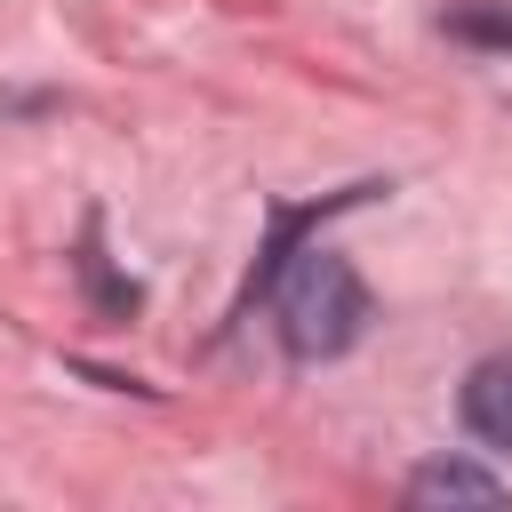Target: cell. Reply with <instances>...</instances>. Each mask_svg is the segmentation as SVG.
Segmentation results:
<instances>
[{
    "label": "cell",
    "instance_id": "obj_1",
    "mask_svg": "<svg viewBox=\"0 0 512 512\" xmlns=\"http://www.w3.org/2000/svg\"><path fill=\"white\" fill-rule=\"evenodd\" d=\"M272 304H280V344L296 360H336L360 344L368 328V288L360 272L336 256V248H288L280 272H272Z\"/></svg>",
    "mask_w": 512,
    "mask_h": 512
},
{
    "label": "cell",
    "instance_id": "obj_2",
    "mask_svg": "<svg viewBox=\"0 0 512 512\" xmlns=\"http://www.w3.org/2000/svg\"><path fill=\"white\" fill-rule=\"evenodd\" d=\"M408 504L416 512H448V504H504V480L496 472H480V464H464V456H432L416 480H408Z\"/></svg>",
    "mask_w": 512,
    "mask_h": 512
},
{
    "label": "cell",
    "instance_id": "obj_3",
    "mask_svg": "<svg viewBox=\"0 0 512 512\" xmlns=\"http://www.w3.org/2000/svg\"><path fill=\"white\" fill-rule=\"evenodd\" d=\"M464 424H472V440L512 448V352H496L464 376Z\"/></svg>",
    "mask_w": 512,
    "mask_h": 512
},
{
    "label": "cell",
    "instance_id": "obj_4",
    "mask_svg": "<svg viewBox=\"0 0 512 512\" xmlns=\"http://www.w3.org/2000/svg\"><path fill=\"white\" fill-rule=\"evenodd\" d=\"M448 32L472 48H512V0H464L448 8Z\"/></svg>",
    "mask_w": 512,
    "mask_h": 512
}]
</instances>
